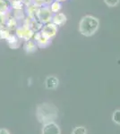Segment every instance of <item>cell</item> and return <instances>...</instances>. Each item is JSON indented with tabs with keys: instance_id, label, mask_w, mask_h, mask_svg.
Listing matches in <instances>:
<instances>
[{
	"instance_id": "25",
	"label": "cell",
	"mask_w": 120,
	"mask_h": 134,
	"mask_svg": "<svg viewBox=\"0 0 120 134\" xmlns=\"http://www.w3.org/2000/svg\"><path fill=\"white\" fill-rule=\"evenodd\" d=\"M7 1H9V0H7Z\"/></svg>"
},
{
	"instance_id": "3",
	"label": "cell",
	"mask_w": 120,
	"mask_h": 134,
	"mask_svg": "<svg viewBox=\"0 0 120 134\" xmlns=\"http://www.w3.org/2000/svg\"><path fill=\"white\" fill-rule=\"evenodd\" d=\"M53 13L50 11L49 6L44 5L42 7H40L37 11L36 14V19L39 23H40L42 25H45L47 23H51Z\"/></svg>"
},
{
	"instance_id": "9",
	"label": "cell",
	"mask_w": 120,
	"mask_h": 134,
	"mask_svg": "<svg viewBox=\"0 0 120 134\" xmlns=\"http://www.w3.org/2000/svg\"><path fill=\"white\" fill-rule=\"evenodd\" d=\"M66 21H67V17L65 14H63V13H58V14H53L51 23L58 27V26L64 25L66 23Z\"/></svg>"
},
{
	"instance_id": "4",
	"label": "cell",
	"mask_w": 120,
	"mask_h": 134,
	"mask_svg": "<svg viewBox=\"0 0 120 134\" xmlns=\"http://www.w3.org/2000/svg\"><path fill=\"white\" fill-rule=\"evenodd\" d=\"M14 31H15V35L18 37L20 40H23L25 41L32 40L34 34H35V32L32 31L30 28L26 27L24 25H19Z\"/></svg>"
},
{
	"instance_id": "24",
	"label": "cell",
	"mask_w": 120,
	"mask_h": 134,
	"mask_svg": "<svg viewBox=\"0 0 120 134\" xmlns=\"http://www.w3.org/2000/svg\"><path fill=\"white\" fill-rule=\"evenodd\" d=\"M56 1H58V2H64V1H66V0H56Z\"/></svg>"
},
{
	"instance_id": "19",
	"label": "cell",
	"mask_w": 120,
	"mask_h": 134,
	"mask_svg": "<svg viewBox=\"0 0 120 134\" xmlns=\"http://www.w3.org/2000/svg\"><path fill=\"white\" fill-rule=\"evenodd\" d=\"M72 134H87V129L84 126L79 125V126H76L74 128L72 131Z\"/></svg>"
},
{
	"instance_id": "5",
	"label": "cell",
	"mask_w": 120,
	"mask_h": 134,
	"mask_svg": "<svg viewBox=\"0 0 120 134\" xmlns=\"http://www.w3.org/2000/svg\"><path fill=\"white\" fill-rule=\"evenodd\" d=\"M40 31L43 36H45L46 38L51 40V38H53L56 35V33H58V27L54 24V23H47V24L43 25Z\"/></svg>"
},
{
	"instance_id": "13",
	"label": "cell",
	"mask_w": 120,
	"mask_h": 134,
	"mask_svg": "<svg viewBox=\"0 0 120 134\" xmlns=\"http://www.w3.org/2000/svg\"><path fill=\"white\" fill-rule=\"evenodd\" d=\"M6 27L7 28V30H9L10 31H15L17 29V27L19 26V21L14 18V16H9L6 23Z\"/></svg>"
},
{
	"instance_id": "20",
	"label": "cell",
	"mask_w": 120,
	"mask_h": 134,
	"mask_svg": "<svg viewBox=\"0 0 120 134\" xmlns=\"http://www.w3.org/2000/svg\"><path fill=\"white\" fill-rule=\"evenodd\" d=\"M8 14H9V13H8ZM8 14H5V13L0 12V27L6 25V21H7L8 17L10 16V15H8Z\"/></svg>"
},
{
	"instance_id": "10",
	"label": "cell",
	"mask_w": 120,
	"mask_h": 134,
	"mask_svg": "<svg viewBox=\"0 0 120 134\" xmlns=\"http://www.w3.org/2000/svg\"><path fill=\"white\" fill-rule=\"evenodd\" d=\"M6 40V42H7L8 46H9L11 48L16 49L20 47V44H21L20 40H21L15 35V34H10L9 37H8Z\"/></svg>"
},
{
	"instance_id": "26",
	"label": "cell",
	"mask_w": 120,
	"mask_h": 134,
	"mask_svg": "<svg viewBox=\"0 0 120 134\" xmlns=\"http://www.w3.org/2000/svg\"><path fill=\"white\" fill-rule=\"evenodd\" d=\"M10 1H11V0H10Z\"/></svg>"
},
{
	"instance_id": "16",
	"label": "cell",
	"mask_w": 120,
	"mask_h": 134,
	"mask_svg": "<svg viewBox=\"0 0 120 134\" xmlns=\"http://www.w3.org/2000/svg\"><path fill=\"white\" fill-rule=\"evenodd\" d=\"M49 6L50 11H51L53 14H58V13H60V10H61V8H62V4H61V2H58V1H56V0H55V1Z\"/></svg>"
},
{
	"instance_id": "8",
	"label": "cell",
	"mask_w": 120,
	"mask_h": 134,
	"mask_svg": "<svg viewBox=\"0 0 120 134\" xmlns=\"http://www.w3.org/2000/svg\"><path fill=\"white\" fill-rule=\"evenodd\" d=\"M59 86V80L55 75H49L45 80V87L47 90H56Z\"/></svg>"
},
{
	"instance_id": "22",
	"label": "cell",
	"mask_w": 120,
	"mask_h": 134,
	"mask_svg": "<svg viewBox=\"0 0 120 134\" xmlns=\"http://www.w3.org/2000/svg\"><path fill=\"white\" fill-rule=\"evenodd\" d=\"M0 134H11L8 130L5 128H0Z\"/></svg>"
},
{
	"instance_id": "17",
	"label": "cell",
	"mask_w": 120,
	"mask_h": 134,
	"mask_svg": "<svg viewBox=\"0 0 120 134\" xmlns=\"http://www.w3.org/2000/svg\"><path fill=\"white\" fill-rule=\"evenodd\" d=\"M13 16H14L18 21H23L26 18V14H25L24 10H14Z\"/></svg>"
},
{
	"instance_id": "15",
	"label": "cell",
	"mask_w": 120,
	"mask_h": 134,
	"mask_svg": "<svg viewBox=\"0 0 120 134\" xmlns=\"http://www.w3.org/2000/svg\"><path fill=\"white\" fill-rule=\"evenodd\" d=\"M11 8L14 10H23L24 5H23L22 0H11L10 1Z\"/></svg>"
},
{
	"instance_id": "12",
	"label": "cell",
	"mask_w": 120,
	"mask_h": 134,
	"mask_svg": "<svg viewBox=\"0 0 120 134\" xmlns=\"http://www.w3.org/2000/svg\"><path fill=\"white\" fill-rule=\"evenodd\" d=\"M38 9H39V7H37V6L33 5L25 6L24 12H25L26 17L32 19V20H37L36 14H37V11H38Z\"/></svg>"
},
{
	"instance_id": "11",
	"label": "cell",
	"mask_w": 120,
	"mask_h": 134,
	"mask_svg": "<svg viewBox=\"0 0 120 134\" xmlns=\"http://www.w3.org/2000/svg\"><path fill=\"white\" fill-rule=\"evenodd\" d=\"M37 48H38V46L36 45L35 41L33 40H30L25 41L24 45H23V49L27 54H32L34 52L37 51Z\"/></svg>"
},
{
	"instance_id": "6",
	"label": "cell",
	"mask_w": 120,
	"mask_h": 134,
	"mask_svg": "<svg viewBox=\"0 0 120 134\" xmlns=\"http://www.w3.org/2000/svg\"><path fill=\"white\" fill-rule=\"evenodd\" d=\"M41 134H61V130L55 122H50L43 124Z\"/></svg>"
},
{
	"instance_id": "23",
	"label": "cell",
	"mask_w": 120,
	"mask_h": 134,
	"mask_svg": "<svg viewBox=\"0 0 120 134\" xmlns=\"http://www.w3.org/2000/svg\"><path fill=\"white\" fill-rule=\"evenodd\" d=\"M43 1H44V3H45V5H51L52 3H53L54 1H55V0H43Z\"/></svg>"
},
{
	"instance_id": "1",
	"label": "cell",
	"mask_w": 120,
	"mask_h": 134,
	"mask_svg": "<svg viewBox=\"0 0 120 134\" xmlns=\"http://www.w3.org/2000/svg\"><path fill=\"white\" fill-rule=\"evenodd\" d=\"M58 108L50 103H42L37 107L36 116L39 122L45 124L47 122H55L58 118Z\"/></svg>"
},
{
	"instance_id": "21",
	"label": "cell",
	"mask_w": 120,
	"mask_h": 134,
	"mask_svg": "<svg viewBox=\"0 0 120 134\" xmlns=\"http://www.w3.org/2000/svg\"><path fill=\"white\" fill-rule=\"evenodd\" d=\"M120 0H104V3L109 7H115L119 4Z\"/></svg>"
},
{
	"instance_id": "14",
	"label": "cell",
	"mask_w": 120,
	"mask_h": 134,
	"mask_svg": "<svg viewBox=\"0 0 120 134\" xmlns=\"http://www.w3.org/2000/svg\"><path fill=\"white\" fill-rule=\"evenodd\" d=\"M10 2H8L7 0H0V12L8 14L10 13Z\"/></svg>"
},
{
	"instance_id": "18",
	"label": "cell",
	"mask_w": 120,
	"mask_h": 134,
	"mask_svg": "<svg viewBox=\"0 0 120 134\" xmlns=\"http://www.w3.org/2000/svg\"><path fill=\"white\" fill-rule=\"evenodd\" d=\"M111 119H112V122L114 124L120 125V109H117L113 112Z\"/></svg>"
},
{
	"instance_id": "2",
	"label": "cell",
	"mask_w": 120,
	"mask_h": 134,
	"mask_svg": "<svg viewBox=\"0 0 120 134\" xmlns=\"http://www.w3.org/2000/svg\"><path fill=\"white\" fill-rule=\"evenodd\" d=\"M100 27V21L92 15H85L79 23V31L82 36L91 37L97 32Z\"/></svg>"
},
{
	"instance_id": "7",
	"label": "cell",
	"mask_w": 120,
	"mask_h": 134,
	"mask_svg": "<svg viewBox=\"0 0 120 134\" xmlns=\"http://www.w3.org/2000/svg\"><path fill=\"white\" fill-rule=\"evenodd\" d=\"M33 40L35 41L38 47H41V48H45L48 46H49L50 43H51V41H50L51 40H49V38H46L45 36H43L40 33V31L35 32V34L33 36Z\"/></svg>"
}]
</instances>
